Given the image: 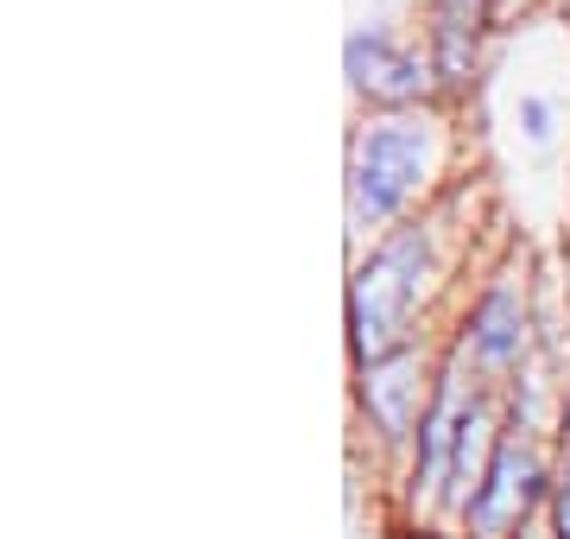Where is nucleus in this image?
Instances as JSON below:
<instances>
[{"instance_id": "1", "label": "nucleus", "mask_w": 570, "mask_h": 539, "mask_svg": "<svg viewBox=\"0 0 570 539\" xmlns=\"http://www.w3.org/2000/svg\"><path fill=\"white\" fill-rule=\"evenodd\" d=\"M444 190L419 216L374 235L367 254H355L343 286V324H348V369H367L381 355L419 343L431 317V298L444 292L450 248H444Z\"/></svg>"}, {"instance_id": "2", "label": "nucleus", "mask_w": 570, "mask_h": 539, "mask_svg": "<svg viewBox=\"0 0 570 539\" xmlns=\"http://www.w3.org/2000/svg\"><path fill=\"white\" fill-rule=\"evenodd\" d=\"M450 127L444 102L425 108H393V115H367L348 134V171H343V209L348 235H387L444 190L450 178Z\"/></svg>"}, {"instance_id": "3", "label": "nucleus", "mask_w": 570, "mask_h": 539, "mask_svg": "<svg viewBox=\"0 0 570 539\" xmlns=\"http://www.w3.org/2000/svg\"><path fill=\"white\" fill-rule=\"evenodd\" d=\"M444 343L463 355V369L482 388H508L513 374L539 355V273L527 254H501L475 292L463 298L456 324L444 331Z\"/></svg>"}, {"instance_id": "4", "label": "nucleus", "mask_w": 570, "mask_h": 539, "mask_svg": "<svg viewBox=\"0 0 570 539\" xmlns=\"http://www.w3.org/2000/svg\"><path fill=\"white\" fill-rule=\"evenodd\" d=\"M438 362H444V336H419L406 350H393V355H381V362L355 369V381H348V400H355L362 432L374 438V451L393 457L400 470H406L412 444H419V425H425V413H431V394H438Z\"/></svg>"}, {"instance_id": "5", "label": "nucleus", "mask_w": 570, "mask_h": 539, "mask_svg": "<svg viewBox=\"0 0 570 539\" xmlns=\"http://www.w3.org/2000/svg\"><path fill=\"white\" fill-rule=\"evenodd\" d=\"M551 477H558V444L539 432H501V451H494L489 477L469 501V514L456 533L469 539H520L532 520L546 514L551 501Z\"/></svg>"}, {"instance_id": "6", "label": "nucleus", "mask_w": 570, "mask_h": 539, "mask_svg": "<svg viewBox=\"0 0 570 539\" xmlns=\"http://www.w3.org/2000/svg\"><path fill=\"white\" fill-rule=\"evenodd\" d=\"M343 77L367 115H393V108H425L438 102V70H431L425 45L400 39L393 26H355L343 39Z\"/></svg>"}, {"instance_id": "7", "label": "nucleus", "mask_w": 570, "mask_h": 539, "mask_svg": "<svg viewBox=\"0 0 570 539\" xmlns=\"http://www.w3.org/2000/svg\"><path fill=\"white\" fill-rule=\"evenodd\" d=\"M494 32V0H425V51L438 70V102L456 108L482 84V45Z\"/></svg>"}, {"instance_id": "8", "label": "nucleus", "mask_w": 570, "mask_h": 539, "mask_svg": "<svg viewBox=\"0 0 570 539\" xmlns=\"http://www.w3.org/2000/svg\"><path fill=\"white\" fill-rule=\"evenodd\" d=\"M513 121H520V134H527L532 146H551L558 108H551V96H520V102H513Z\"/></svg>"}, {"instance_id": "9", "label": "nucleus", "mask_w": 570, "mask_h": 539, "mask_svg": "<svg viewBox=\"0 0 570 539\" xmlns=\"http://www.w3.org/2000/svg\"><path fill=\"white\" fill-rule=\"evenodd\" d=\"M546 527H551V539H570V451H558V477H551Z\"/></svg>"}, {"instance_id": "10", "label": "nucleus", "mask_w": 570, "mask_h": 539, "mask_svg": "<svg viewBox=\"0 0 570 539\" xmlns=\"http://www.w3.org/2000/svg\"><path fill=\"white\" fill-rule=\"evenodd\" d=\"M558 451H570V381H564V400H558V432H551Z\"/></svg>"}, {"instance_id": "11", "label": "nucleus", "mask_w": 570, "mask_h": 539, "mask_svg": "<svg viewBox=\"0 0 570 539\" xmlns=\"http://www.w3.org/2000/svg\"><path fill=\"white\" fill-rule=\"evenodd\" d=\"M539 0H494V26H508V20H520V13H532Z\"/></svg>"}, {"instance_id": "12", "label": "nucleus", "mask_w": 570, "mask_h": 539, "mask_svg": "<svg viewBox=\"0 0 570 539\" xmlns=\"http://www.w3.org/2000/svg\"><path fill=\"white\" fill-rule=\"evenodd\" d=\"M564 343H570V261H564Z\"/></svg>"}]
</instances>
